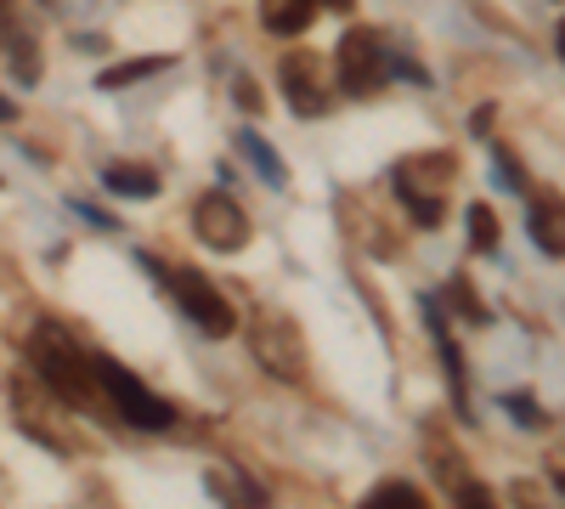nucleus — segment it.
I'll use <instances>...</instances> for the list:
<instances>
[{"instance_id": "a878e982", "label": "nucleus", "mask_w": 565, "mask_h": 509, "mask_svg": "<svg viewBox=\"0 0 565 509\" xmlns=\"http://www.w3.org/2000/svg\"><path fill=\"white\" fill-rule=\"evenodd\" d=\"M554 487H559V492H565V470H559V476H554Z\"/></svg>"}, {"instance_id": "f03ea898", "label": "nucleus", "mask_w": 565, "mask_h": 509, "mask_svg": "<svg viewBox=\"0 0 565 509\" xmlns=\"http://www.w3.org/2000/svg\"><path fill=\"white\" fill-rule=\"evenodd\" d=\"M452 153H413V159H402L396 165V193H402V204L413 210V221L418 226H436L441 221V210H447V188H452Z\"/></svg>"}, {"instance_id": "ddd939ff", "label": "nucleus", "mask_w": 565, "mask_h": 509, "mask_svg": "<svg viewBox=\"0 0 565 509\" xmlns=\"http://www.w3.org/2000/svg\"><path fill=\"white\" fill-rule=\"evenodd\" d=\"M103 188L119 193V199H153L159 193V176L148 165H108L103 170Z\"/></svg>"}, {"instance_id": "b1692460", "label": "nucleus", "mask_w": 565, "mask_h": 509, "mask_svg": "<svg viewBox=\"0 0 565 509\" xmlns=\"http://www.w3.org/2000/svg\"><path fill=\"white\" fill-rule=\"evenodd\" d=\"M559 57H565V23H559Z\"/></svg>"}, {"instance_id": "aec40b11", "label": "nucleus", "mask_w": 565, "mask_h": 509, "mask_svg": "<svg viewBox=\"0 0 565 509\" xmlns=\"http://www.w3.org/2000/svg\"><path fill=\"white\" fill-rule=\"evenodd\" d=\"M492 170H503V181H509V188H514V193H526V176H521V165H514V159H509L503 148L492 153Z\"/></svg>"}, {"instance_id": "f8f14e48", "label": "nucleus", "mask_w": 565, "mask_h": 509, "mask_svg": "<svg viewBox=\"0 0 565 509\" xmlns=\"http://www.w3.org/2000/svg\"><path fill=\"white\" fill-rule=\"evenodd\" d=\"M204 487H210V498H221V503H238V509H260L266 503V492H260V481H249L244 470H210L204 476Z\"/></svg>"}, {"instance_id": "20e7f679", "label": "nucleus", "mask_w": 565, "mask_h": 509, "mask_svg": "<svg viewBox=\"0 0 565 509\" xmlns=\"http://www.w3.org/2000/svg\"><path fill=\"white\" fill-rule=\"evenodd\" d=\"M90 362H97L103 396L119 407V420H125V425H136V431H170V425H175V407H170L164 396H153L141 380H130L114 357H90Z\"/></svg>"}, {"instance_id": "393cba45", "label": "nucleus", "mask_w": 565, "mask_h": 509, "mask_svg": "<svg viewBox=\"0 0 565 509\" xmlns=\"http://www.w3.org/2000/svg\"><path fill=\"white\" fill-rule=\"evenodd\" d=\"M7 18H12V12H7V0H0V23H7Z\"/></svg>"}, {"instance_id": "1a4fd4ad", "label": "nucleus", "mask_w": 565, "mask_h": 509, "mask_svg": "<svg viewBox=\"0 0 565 509\" xmlns=\"http://www.w3.org/2000/svg\"><path fill=\"white\" fill-rule=\"evenodd\" d=\"M277 79H282V97H289V108H295L300 119H311V114L328 108L322 79H317V57H311V52H289V57H282V68H277Z\"/></svg>"}, {"instance_id": "7ed1b4c3", "label": "nucleus", "mask_w": 565, "mask_h": 509, "mask_svg": "<svg viewBox=\"0 0 565 509\" xmlns=\"http://www.w3.org/2000/svg\"><path fill=\"white\" fill-rule=\"evenodd\" d=\"M249 351H255V362L266 368L271 380L295 385L306 374V340H300V322L289 311H260L249 322Z\"/></svg>"}, {"instance_id": "6ab92c4d", "label": "nucleus", "mask_w": 565, "mask_h": 509, "mask_svg": "<svg viewBox=\"0 0 565 509\" xmlns=\"http://www.w3.org/2000/svg\"><path fill=\"white\" fill-rule=\"evenodd\" d=\"M509 407H514V420H521L526 431H537V425L548 420V413H537V402H532V396H509Z\"/></svg>"}, {"instance_id": "f3484780", "label": "nucleus", "mask_w": 565, "mask_h": 509, "mask_svg": "<svg viewBox=\"0 0 565 509\" xmlns=\"http://www.w3.org/2000/svg\"><path fill=\"white\" fill-rule=\"evenodd\" d=\"M469 250H476V255L498 250V221H492L487 204H469Z\"/></svg>"}, {"instance_id": "6e6552de", "label": "nucleus", "mask_w": 565, "mask_h": 509, "mask_svg": "<svg viewBox=\"0 0 565 509\" xmlns=\"http://www.w3.org/2000/svg\"><path fill=\"white\" fill-rule=\"evenodd\" d=\"M193 233L210 250H221V255H238L249 244V215H244V204L232 199V193H204L193 204Z\"/></svg>"}, {"instance_id": "f257e3e1", "label": "nucleus", "mask_w": 565, "mask_h": 509, "mask_svg": "<svg viewBox=\"0 0 565 509\" xmlns=\"http://www.w3.org/2000/svg\"><path fill=\"white\" fill-rule=\"evenodd\" d=\"M29 368L57 391V402H68V407H79V413H90V407L103 402L97 362H90V357L79 351V340L63 329V322H52V317H40L34 329H29Z\"/></svg>"}, {"instance_id": "2eb2a0df", "label": "nucleus", "mask_w": 565, "mask_h": 509, "mask_svg": "<svg viewBox=\"0 0 565 509\" xmlns=\"http://www.w3.org/2000/svg\"><path fill=\"white\" fill-rule=\"evenodd\" d=\"M424 498H418V487L413 481H380L367 492V509H418Z\"/></svg>"}, {"instance_id": "423d86ee", "label": "nucleus", "mask_w": 565, "mask_h": 509, "mask_svg": "<svg viewBox=\"0 0 565 509\" xmlns=\"http://www.w3.org/2000/svg\"><path fill=\"white\" fill-rule=\"evenodd\" d=\"M164 284H170V295L181 300L186 322H199V329H204L210 340H226L232 329H238V311H232V300L210 284L204 272H193V266H175V272H164Z\"/></svg>"}, {"instance_id": "a211bd4d", "label": "nucleus", "mask_w": 565, "mask_h": 509, "mask_svg": "<svg viewBox=\"0 0 565 509\" xmlns=\"http://www.w3.org/2000/svg\"><path fill=\"white\" fill-rule=\"evenodd\" d=\"M452 306H458L469 322H487V306L476 300V289H469V277H452Z\"/></svg>"}, {"instance_id": "39448f33", "label": "nucleus", "mask_w": 565, "mask_h": 509, "mask_svg": "<svg viewBox=\"0 0 565 509\" xmlns=\"http://www.w3.org/2000/svg\"><path fill=\"white\" fill-rule=\"evenodd\" d=\"M391 74H396V52H385L380 29H351L340 40V85H345V97H373Z\"/></svg>"}, {"instance_id": "4468645a", "label": "nucleus", "mask_w": 565, "mask_h": 509, "mask_svg": "<svg viewBox=\"0 0 565 509\" xmlns=\"http://www.w3.org/2000/svg\"><path fill=\"white\" fill-rule=\"evenodd\" d=\"M238 153H244V159H249V165H255V170L271 181V188H289V170H282V159H277V153L260 142L255 130H244V136H238Z\"/></svg>"}, {"instance_id": "0eeeda50", "label": "nucleus", "mask_w": 565, "mask_h": 509, "mask_svg": "<svg viewBox=\"0 0 565 509\" xmlns=\"http://www.w3.org/2000/svg\"><path fill=\"white\" fill-rule=\"evenodd\" d=\"M12 413H18V425L34 436V442H45V447H57V453H68L74 442H68V431L57 425V391L45 385L34 368H23V374L12 380Z\"/></svg>"}, {"instance_id": "5701e85b", "label": "nucleus", "mask_w": 565, "mask_h": 509, "mask_svg": "<svg viewBox=\"0 0 565 509\" xmlns=\"http://www.w3.org/2000/svg\"><path fill=\"white\" fill-rule=\"evenodd\" d=\"M0 119H12V103H0Z\"/></svg>"}, {"instance_id": "4be33fe9", "label": "nucleus", "mask_w": 565, "mask_h": 509, "mask_svg": "<svg viewBox=\"0 0 565 509\" xmlns=\"http://www.w3.org/2000/svg\"><path fill=\"white\" fill-rule=\"evenodd\" d=\"M328 7H334V12H345V7H351V0H328Z\"/></svg>"}, {"instance_id": "412c9836", "label": "nucleus", "mask_w": 565, "mask_h": 509, "mask_svg": "<svg viewBox=\"0 0 565 509\" xmlns=\"http://www.w3.org/2000/svg\"><path fill=\"white\" fill-rule=\"evenodd\" d=\"M238 108H244V114H260V108H266V97L255 91V79H238Z\"/></svg>"}, {"instance_id": "9b49d317", "label": "nucleus", "mask_w": 565, "mask_h": 509, "mask_svg": "<svg viewBox=\"0 0 565 509\" xmlns=\"http://www.w3.org/2000/svg\"><path fill=\"white\" fill-rule=\"evenodd\" d=\"M322 0H260V23L271 34H306Z\"/></svg>"}, {"instance_id": "9d476101", "label": "nucleus", "mask_w": 565, "mask_h": 509, "mask_svg": "<svg viewBox=\"0 0 565 509\" xmlns=\"http://www.w3.org/2000/svg\"><path fill=\"white\" fill-rule=\"evenodd\" d=\"M532 244L543 255H565V199L559 193H537L532 199Z\"/></svg>"}, {"instance_id": "dca6fc26", "label": "nucleus", "mask_w": 565, "mask_h": 509, "mask_svg": "<svg viewBox=\"0 0 565 509\" xmlns=\"http://www.w3.org/2000/svg\"><path fill=\"white\" fill-rule=\"evenodd\" d=\"M164 68V57H136V63H119V68H103V91H119V85H136V79H148V74H159Z\"/></svg>"}]
</instances>
